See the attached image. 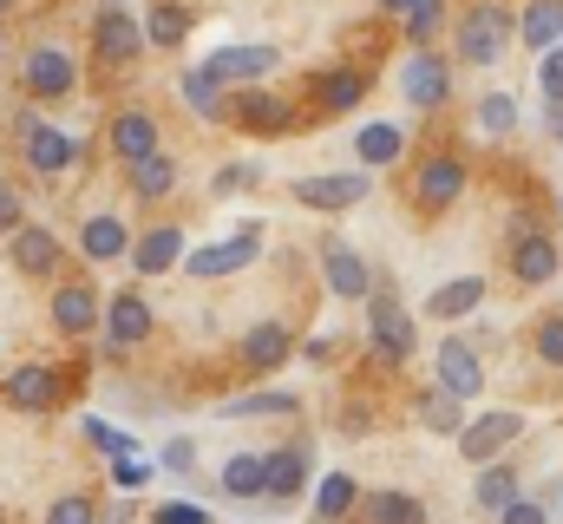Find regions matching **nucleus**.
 Masks as SVG:
<instances>
[{
  "label": "nucleus",
  "instance_id": "51",
  "mask_svg": "<svg viewBox=\"0 0 563 524\" xmlns=\"http://www.w3.org/2000/svg\"><path fill=\"white\" fill-rule=\"evenodd\" d=\"M538 125H544V138H551V144H563V99H544Z\"/></svg>",
  "mask_w": 563,
  "mask_h": 524
},
{
  "label": "nucleus",
  "instance_id": "3",
  "mask_svg": "<svg viewBox=\"0 0 563 524\" xmlns=\"http://www.w3.org/2000/svg\"><path fill=\"white\" fill-rule=\"evenodd\" d=\"M20 92H26L33 106H59V99H73V92H79V53L59 46V40L26 46V53H20Z\"/></svg>",
  "mask_w": 563,
  "mask_h": 524
},
{
  "label": "nucleus",
  "instance_id": "50",
  "mask_svg": "<svg viewBox=\"0 0 563 524\" xmlns=\"http://www.w3.org/2000/svg\"><path fill=\"white\" fill-rule=\"evenodd\" d=\"M334 354H341V341H328V335H314V341H301V361H308V368H328Z\"/></svg>",
  "mask_w": 563,
  "mask_h": 524
},
{
  "label": "nucleus",
  "instance_id": "54",
  "mask_svg": "<svg viewBox=\"0 0 563 524\" xmlns=\"http://www.w3.org/2000/svg\"><path fill=\"white\" fill-rule=\"evenodd\" d=\"M13 7H20V0H0V20H7V13H13Z\"/></svg>",
  "mask_w": 563,
  "mask_h": 524
},
{
  "label": "nucleus",
  "instance_id": "47",
  "mask_svg": "<svg viewBox=\"0 0 563 524\" xmlns=\"http://www.w3.org/2000/svg\"><path fill=\"white\" fill-rule=\"evenodd\" d=\"M498 524H551V505H544V499H525V492H518V499H511V505L498 512Z\"/></svg>",
  "mask_w": 563,
  "mask_h": 524
},
{
  "label": "nucleus",
  "instance_id": "38",
  "mask_svg": "<svg viewBox=\"0 0 563 524\" xmlns=\"http://www.w3.org/2000/svg\"><path fill=\"white\" fill-rule=\"evenodd\" d=\"M472 119H478L485 138H511V131H518V99H511V92H485V99L472 106Z\"/></svg>",
  "mask_w": 563,
  "mask_h": 524
},
{
  "label": "nucleus",
  "instance_id": "15",
  "mask_svg": "<svg viewBox=\"0 0 563 524\" xmlns=\"http://www.w3.org/2000/svg\"><path fill=\"white\" fill-rule=\"evenodd\" d=\"M203 66H210L230 92H236V86H263V79H276V73H282V46H269V40H250V46H217Z\"/></svg>",
  "mask_w": 563,
  "mask_h": 524
},
{
  "label": "nucleus",
  "instance_id": "16",
  "mask_svg": "<svg viewBox=\"0 0 563 524\" xmlns=\"http://www.w3.org/2000/svg\"><path fill=\"white\" fill-rule=\"evenodd\" d=\"M0 400L20 406V413H53V406L66 400V374H59L53 361H20V368L0 381Z\"/></svg>",
  "mask_w": 563,
  "mask_h": 524
},
{
  "label": "nucleus",
  "instance_id": "28",
  "mask_svg": "<svg viewBox=\"0 0 563 524\" xmlns=\"http://www.w3.org/2000/svg\"><path fill=\"white\" fill-rule=\"evenodd\" d=\"M485 295H492V282L485 275H452V282H439L432 295H426V308L420 315H432V321H465V315H478L485 308Z\"/></svg>",
  "mask_w": 563,
  "mask_h": 524
},
{
  "label": "nucleus",
  "instance_id": "9",
  "mask_svg": "<svg viewBox=\"0 0 563 524\" xmlns=\"http://www.w3.org/2000/svg\"><path fill=\"white\" fill-rule=\"evenodd\" d=\"M92 53L106 66H139L144 59V26L125 0H99L92 7Z\"/></svg>",
  "mask_w": 563,
  "mask_h": 524
},
{
  "label": "nucleus",
  "instance_id": "2",
  "mask_svg": "<svg viewBox=\"0 0 563 524\" xmlns=\"http://www.w3.org/2000/svg\"><path fill=\"white\" fill-rule=\"evenodd\" d=\"M367 341H374V354H380L387 368H400V361L420 354V321H413V308L394 295V282H380V275H374V288H367Z\"/></svg>",
  "mask_w": 563,
  "mask_h": 524
},
{
  "label": "nucleus",
  "instance_id": "19",
  "mask_svg": "<svg viewBox=\"0 0 563 524\" xmlns=\"http://www.w3.org/2000/svg\"><path fill=\"white\" fill-rule=\"evenodd\" d=\"M321 282L334 288V302H367L374 288V262L361 250H347L341 237H321Z\"/></svg>",
  "mask_w": 563,
  "mask_h": 524
},
{
  "label": "nucleus",
  "instance_id": "33",
  "mask_svg": "<svg viewBox=\"0 0 563 524\" xmlns=\"http://www.w3.org/2000/svg\"><path fill=\"white\" fill-rule=\"evenodd\" d=\"M354 505H361V485H354V472H321V479H314V518H321V524L354 518Z\"/></svg>",
  "mask_w": 563,
  "mask_h": 524
},
{
  "label": "nucleus",
  "instance_id": "18",
  "mask_svg": "<svg viewBox=\"0 0 563 524\" xmlns=\"http://www.w3.org/2000/svg\"><path fill=\"white\" fill-rule=\"evenodd\" d=\"M177 184H184V157L164 151V144L125 164V190H132V204H164V197H177Z\"/></svg>",
  "mask_w": 563,
  "mask_h": 524
},
{
  "label": "nucleus",
  "instance_id": "20",
  "mask_svg": "<svg viewBox=\"0 0 563 524\" xmlns=\"http://www.w3.org/2000/svg\"><path fill=\"white\" fill-rule=\"evenodd\" d=\"M7 262L20 269V275H33V282H46V275H59V262H66V250H59V237L46 230V223H20L13 237H7Z\"/></svg>",
  "mask_w": 563,
  "mask_h": 524
},
{
  "label": "nucleus",
  "instance_id": "8",
  "mask_svg": "<svg viewBox=\"0 0 563 524\" xmlns=\"http://www.w3.org/2000/svg\"><path fill=\"white\" fill-rule=\"evenodd\" d=\"M400 99L413 112H445L452 106V59L439 46H413L400 59Z\"/></svg>",
  "mask_w": 563,
  "mask_h": 524
},
{
  "label": "nucleus",
  "instance_id": "24",
  "mask_svg": "<svg viewBox=\"0 0 563 524\" xmlns=\"http://www.w3.org/2000/svg\"><path fill=\"white\" fill-rule=\"evenodd\" d=\"M157 144H164L157 112H144V106H119V112H112V125H106V151H112L119 164H132V157L157 151Z\"/></svg>",
  "mask_w": 563,
  "mask_h": 524
},
{
  "label": "nucleus",
  "instance_id": "13",
  "mask_svg": "<svg viewBox=\"0 0 563 524\" xmlns=\"http://www.w3.org/2000/svg\"><path fill=\"white\" fill-rule=\"evenodd\" d=\"M432 387H445L452 400H478L485 393V354L465 341V335H439V354H432Z\"/></svg>",
  "mask_w": 563,
  "mask_h": 524
},
{
  "label": "nucleus",
  "instance_id": "46",
  "mask_svg": "<svg viewBox=\"0 0 563 524\" xmlns=\"http://www.w3.org/2000/svg\"><path fill=\"white\" fill-rule=\"evenodd\" d=\"M112 485H119V492H144V485H151V466H144L139 452H119V459H112Z\"/></svg>",
  "mask_w": 563,
  "mask_h": 524
},
{
  "label": "nucleus",
  "instance_id": "23",
  "mask_svg": "<svg viewBox=\"0 0 563 524\" xmlns=\"http://www.w3.org/2000/svg\"><path fill=\"white\" fill-rule=\"evenodd\" d=\"M230 119L250 131V138H282V131L295 125V112L282 106L276 92H263V86H236L230 92Z\"/></svg>",
  "mask_w": 563,
  "mask_h": 524
},
{
  "label": "nucleus",
  "instance_id": "37",
  "mask_svg": "<svg viewBox=\"0 0 563 524\" xmlns=\"http://www.w3.org/2000/svg\"><path fill=\"white\" fill-rule=\"evenodd\" d=\"M217 485L230 499H263V452H230V466L217 472Z\"/></svg>",
  "mask_w": 563,
  "mask_h": 524
},
{
  "label": "nucleus",
  "instance_id": "52",
  "mask_svg": "<svg viewBox=\"0 0 563 524\" xmlns=\"http://www.w3.org/2000/svg\"><path fill=\"white\" fill-rule=\"evenodd\" d=\"M92 524H132V505H112V512H99Z\"/></svg>",
  "mask_w": 563,
  "mask_h": 524
},
{
  "label": "nucleus",
  "instance_id": "43",
  "mask_svg": "<svg viewBox=\"0 0 563 524\" xmlns=\"http://www.w3.org/2000/svg\"><path fill=\"white\" fill-rule=\"evenodd\" d=\"M26 210H33V204H26V190H20L13 177H0V237H13V230L26 223Z\"/></svg>",
  "mask_w": 563,
  "mask_h": 524
},
{
  "label": "nucleus",
  "instance_id": "42",
  "mask_svg": "<svg viewBox=\"0 0 563 524\" xmlns=\"http://www.w3.org/2000/svg\"><path fill=\"white\" fill-rule=\"evenodd\" d=\"M256 184H263V164H250V157H243V164H223V171L210 177L217 197H236V190H256Z\"/></svg>",
  "mask_w": 563,
  "mask_h": 524
},
{
  "label": "nucleus",
  "instance_id": "36",
  "mask_svg": "<svg viewBox=\"0 0 563 524\" xmlns=\"http://www.w3.org/2000/svg\"><path fill=\"white\" fill-rule=\"evenodd\" d=\"M354 512H367V524H426V505L413 492H374V499H361Z\"/></svg>",
  "mask_w": 563,
  "mask_h": 524
},
{
  "label": "nucleus",
  "instance_id": "4",
  "mask_svg": "<svg viewBox=\"0 0 563 524\" xmlns=\"http://www.w3.org/2000/svg\"><path fill=\"white\" fill-rule=\"evenodd\" d=\"M13 138H20V164L33 171V177H66L79 157H86V144L73 138V131H59V125H46L40 112H20V125H13Z\"/></svg>",
  "mask_w": 563,
  "mask_h": 524
},
{
  "label": "nucleus",
  "instance_id": "55",
  "mask_svg": "<svg viewBox=\"0 0 563 524\" xmlns=\"http://www.w3.org/2000/svg\"><path fill=\"white\" fill-rule=\"evenodd\" d=\"M558 217H563V197H558Z\"/></svg>",
  "mask_w": 563,
  "mask_h": 524
},
{
  "label": "nucleus",
  "instance_id": "48",
  "mask_svg": "<svg viewBox=\"0 0 563 524\" xmlns=\"http://www.w3.org/2000/svg\"><path fill=\"white\" fill-rule=\"evenodd\" d=\"M151 524H210V512H203V505H190V499H170V505H157V512H151Z\"/></svg>",
  "mask_w": 563,
  "mask_h": 524
},
{
  "label": "nucleus",
  "instance_id": "45",
  "mask_svg": "<svg viewBox=\"0 0 563 524\" xmlns=\"http://www.w3.org/2000/svg\"><path fill=\"white\" fill-rule=\"evenodd\" d=\"M86 439H92L106 459H119V452H139V446H132V433H119L112 419H86Z\"/></svg>",
  "mask_w": 563,
  "mask_h": 524
},
{
  "label": "nucleus",
  "instance_id": "49",
  "mask_svg": "<svg viewBox=\"0 0 563 524\" xmlns=\"http://www.w3.org/2000/svg\"><path fill=\"white\" fill-rule=\"evenodd\" d=\"M190 466H197V439H170V446H164V472H177V479H184Z\"/></svg>",
  "mask_w": 563,
  "mask_h": 524
},
{
  "label": "nucleus",
  "instance_id": "27",
  "mask_svg": "<svg viewBox=\"0 0 563 524\" xmlns=\"http://www.w3.org/2000/svg\"><path fill=\"white\" fill-rule=\"evenodd\" d=\"M125 250H132L125 210H92V217L79 223V256L86 262H125Z\"/></svg>",
  "mask_w": 563,
  "mask_h": 524
},
{
  "label": "nucleus",
  "instance_id": "21",
  "mask_svg": "<svg viewBox=\"0 0 563 524\" xmlns=\"http://www.w3.org/2000/svg\"><path fill=\"white\" fill-rule=\"evenodd\" d=\"M184 230L177 223H151V230H132V250H125V262H132V275H170L177 262H184Z\"/></svg>",
  "mask_w": 563,
  "mask_h": 524
},
{
  "label": "nucleus",
  "instance_id": "44",
  "mask_svg": "<svg viewBox=\"0 0 563 524\" xmlns=\"http://www.w3.org/2000/svg\"><path fill=\"white\" fill-rule=\"evenodd\" d=\"M538 99H563V40L538 53Z\"/></svg>",
  "mask_w": 563,
  "mask_h": 524
},
{
  "label": "nucleus",
  "instance_id": "57",
  "mask_svg": "<svg viewBox=\"0 0 563 524\" xmlns=\"http://www.w3.org/2000/svg\"><path fill=\"white\" fill-rule=\"evenodd\" d=\"M0 524H7V518H0Z\"/></svg>",
  "mask_w": 563,
  "mask_h": 524
},
{
  "label": "nucleus",
  "instance_id": "22",
  "mask_svg": "<svg viewBox=\"0 0 563 524\" xmlns=\"http://www.w3.org/2000/svg\"><path fill=\"white\" fill-rule=\"evenodd\" d=\"M177 106H190V119H203V125H223L230 119V86L197 59V66L177 73Z\"/></svg>",
  "mask_w": 563,
  "mask_h": 524
},
{
  "label": "nucleus",
  "instance_id": "32",
  "mask_svg": "<svg viewBox=\"0 0 563 524\" xmlns=\"http://www.w3.org/2000/svg\"><path fill=\"white\" fill-rule=\"evenodd\" d=\"M400 151H407V125L374 119V125L354 131V164L361 171H387V164H400Z\"/></svg>",
  "mask_w": 563,
  "mask_h": 524
},
{
  "label": "nucleus",
  "instance_id": "34",
  "mask_svg": "<svg viewBox=\"0 0 563 524\" xmlns=\"http://www.w3.org/2000/svg\"><path fill=\"white\" fill-rule=\"evenodd\" d=\"M413 419H420L426 433H439V439H452L459 426H465V400H452L445 387H426L413 400Z\"/></svg>",
  "mask_w": 563,
  "mask_h": 524
},
{
  "label": "nucleus",
  "instance_id": "17",
  "mask_svg": "<svg viewBox=\"0 0 563 524\" xmlns=\"http://www.w3.org/2000/svg\"><path fill=\"white\" fill-rule=\"evenodd\" d=\"M308 472H314V452H308V439L263 452V499H269V505H295V499L308 492Z\"/></svg>",
  "mask_w": 563,
  "mask_h": 524
},
{
  "label": "nucleus",
  "instance_id": "1",
  "mask_svg": "<svg viewBox=\"0 0 563 524\" xmlns=\"http://www.w3.org/2000/svg\"><path fill=\"white\" fill-rule=\"evenodd\" d=\"M511 46H518L511 0H465V13L452 20V53L445 59H459V66H498Z\"/></svg>",
  "mask_w": 563,
  "mask_h": 524
},
{
  "label": "nucleus",
  "instance_id": "7",
  "mask_svg": "<svg viewBox=\"0 0 563 524\" xmlns=\"http://www.w3.org/2000/svg\"><path fill=\"white\" fill-rule=\"evenodd\" d=\"M256 256H263V223H236V237L203 243V250H184L177 269H184L190 282H223V275H243Z\"/></svg>",
  "mask_w": 563,
  "mask_h": 524
},
{
  "label": "nucleus",
  "instance_id": "41",
  "mask_svg": "<svg viewBox=\"0 0 563 524\" xmlns=\"http://www.w3.org/2000/svg\"><path fill=\"white\" fill-rule=\"evenodd\" d=\"M92 518H99V499L92 492H66V499L46 505V524H92Z\"/></svg>",
  "mask_w": 563,
  "mask_h": 524
},
{
  "label": "nucleus",
  "instance_id": "10",
  "mask_svg": "<svg viewBox=\"0 0 563 524\" xmlns=\"http://www.w3.org/2000/svg\"><path fill=\"white\" fill-rule=\"evenodd\" d=\"M525 433V413L518 406H492V413H472L459 433H452V446H459V459L465 466H485V459H505V446Z\"/></svg>",
  "mask_w": 563,
  "mask_h": 524
},
{
  "label": "nucleus",
  "instance_id": "39",
  "mask_svg": "<svg viewBox=\"0 0 563 524\" xmlns=\"http://www.w3.org/2000/svg\"><path fill=\"white\" fill-rule=\"evenodd\" d=\"M400 26H407V46H439V26H445V0H413V7L400 13Z\"/></svg>",
  "mask_w": 563,
  "mask_h": 524
},
{
  "label": "nucleus",
  "instance_id": "35",
  "mask_svg": "<svg viewBox=\"0 0 563 524\" xmlns=\"http://www.w3.org/2000/svg\"><path fill=\"white\" fill-rule=\"evenodd\" d=\"M301 413V400L288 387H263V393H243V400H230L223 406V419H295Z\"/></svg>",
  "mask_w": 563,
  "mask_h": 524
},
{
  "label": "nucleus",
  "instance_id": "40",
  "mask_svg": "<svg viewBox=\"0 0 563 524\" xmlns=\"http://www.w3.org/2000/svg\"><path fill=\"white\" fill-rule=\"evenodd\" d=\"M531 354H538L544 368H558V374H563V308L531 321Z\"/></svg>",
  "mask_w": 563,
  "mask_h": 524
},
{
  "label": "nucleus",
  "instance_id": "14",
  "mask_svg": "<svg viewBox=\"0 0 563 524\" xmlns=\"http://www.w3.org/2000/svg\"><path fill=\"white\" fill-rule=\"evenodd\" d=\"M99 328H106V341H112V348H125V354H132V348H144V341L157 335V308L144 302L139 288H119L112 302H99Z\"/></svg>",
  "mask_w": 563,
  "mask_h": 524
},
{
  "label": "nucleus",
  "instance_id": "56",
  "mask_svg": "<svg viewBox=\"0 0 563 524\" xmlns=\"http://www.w3.org/2000/svg\"><path fill=\"white\" fill-rule=\"evenodd\" d=\"M0 59H7V46H0Z\"/></svg>",
  "mask_w": 563,
  "mask_h": 524
},
{
  "label": "nucleus",
  "instance_id": "25",
  "mask_svg": "<svg viewBox=\"0 0 563 524\" xmlns=\"http://www.w3.org/2000/svg\"><path fill=\"white\" fill-rule=\"evenodd\" d=\"M99 288L92 282H59L53 288V328L59 335H73V341H86V335H99Z\"/></svg>",
  "mask_w": 563,
  "mask_h": 524
},
{
  "label": "nucleus",
  "instance_id": "11",
  "mask_svg": "<svg viewBox=\"0 0 563 524\" xmlns=\"http://www.w3.org/2000/svg\"><path fill=\"white\" fill-rule=\"evenodd\" d=\"M465 184H472V164L459 151H432V157H420V171H413V210H426V217L452 210L465 197Z\"/></svg>",
  "mask_w": 563,
  "mask_h": 524
},
{
  "label": "nucleus",
  "instance_id": "53",
  "mask_svg": "<svg viewBox=\"0 0 563 524\" xmlns=\"http://www.w3.org/2000/svg\"><path fill=\"white\" fill-rule=\"evenodd\" d=\"M374 7H380V13H387V20H400V13H407V7H413V0H374Z\"/></svg>",
  "mask_w": 563,
  "mask_h": 524
},
{
  "label": "nucleus",
  "instance_id": "31",
  "mask_svg": "<svg viewBox=\"0 0 563 524\" xmlns=\"http://www.w3.org/2000/svg\"><path fill=\"white\" fill-rule=\"evenodd\" d=\"M139 26H144V53H177L190 40V7L184 0H151Z\"/></svg>",
  "mask_w": 563,
  "mask_h": 524
},
{
  "label": "nucleus",
  "instance_id": "5",
  "mask_svg": "<svg viewBox=\"0 0 563 524\" xmlns=\"http://www.w3.org/2000/svg\"><path fill=\"white\" fill-rule=\"evenodd\" d=\"M505 262H511V282H518V288H544V282H558L563 250H558V237H551L538 217H511Z\"/></svg>",
  "mask_w": 563,
  "mask_h": 524
},
{
  "label": "nucleus",
  "instance_id": "30",
  "mask_svg": "<svg viewBox=\"0 0 563 524\" xmlns=\"http://www.w3.org/2000/svg\"><path fill=\"white\" fill-rule=\"evenodd\" d=\"M511 26H518V46L525 53H544L563 40V0H525L511 7Z\"/></svg>",
  "mask_w": 563,
  "mask_h": 524
},
{
  "label": "nucleus",
  "instance_id": "6",
  "mask_svg": "<svg viewBox=\"0 0 563 524\" xmlns=\"http://www.w3.org/2000/svg\"><path fill=\"white\" fill-rule=\"evenodd\" d=\"M288 197H295L301 210L341 217V210H354V204H367V197H374V171H361V164H347V171H314V177H295V184H288Z\"/></svg>",
  "mask_w": 563,
  "mask_h": 524
},
{
  "label": "nucleus",
  "instance_id": "26",
  "mask_svg": "<svg viewBox=\"0 0 563 524\" xmlns=\"http://www.w3.org/2000/svg\"><path fill=\"white\" fill-rule=\"evenodd\" d=\"M367 86H374V79H367L361 66H321V73L308 79V99H314L321 112H334V119H341V112H354V106L367 99Z\"/></svg>",
  "mask_w": 563,
  "mask_h": 524
},
{
  "label": "nucleus",
  "instance_id": "12",
  "mask_svg": "<svg viewBox=\"0 0 563 524\" xmlns=\"http://www.w3.org/2000/svg\"><path fill=\"white\" fill-rule=\"evenodd\" d=\"M288 361H295V328H288L282 315H269V321H256V328L236 335V368H243V381H269Z\"/></svg>",
  "mask_w": 563,
  "mask_h": 524
},
{
  "label": "nucleus",
  "instance_id": "29",
  "mask_svg": "<svg viewBox=\"0 0 563 524\" xmlns=\"http://www.w3.org/2000/svg\"><path fill=\"white\" fill-rule=\"evenodd\" d=\"M518 492H525V472H518V466H505V459L472 466V505H478V512H492V518H498Z\"/></svg>",
  "mask_w": 563,
  "mask_h": 524
}]
</instances>
